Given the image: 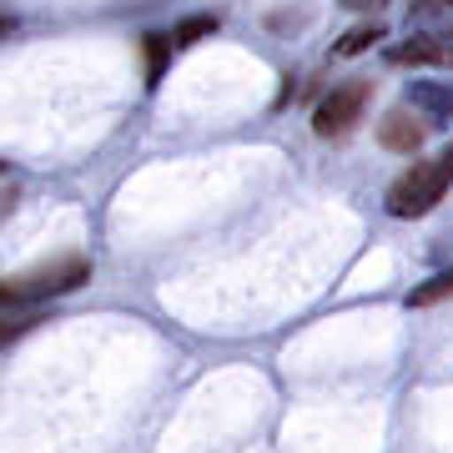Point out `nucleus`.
<instances>
[{
	"mask_svg": "<svg viewBox=\"0 0 453 453\" xmlns=\"http://www.w3.org/2000/svg\"><path fill=\"white\" fill-rule=\"evenodd\" d=\"M81 282H91V257H56L46 267H31V273L0 282V303H35V297H61V292H76Z\"/></svg>",
	"mask_w": 453,
	"mask_h": 453,
	"instance_id": "obj_1",
	"label": "nucleus"
},
{
	"mask_svg": "<svg viewBox=\"0 0 453 453\" xmlns=\"http://www.w3.org/2000/svg\"><path fill=\"white\" fill-rule=\"evenodd\" d=\"M449 162L438 157V162H413L403 172V177L388 187V211L393 217H428V211L443 202V192H449Z\"/></svg>",
	"mask_w": 453,
	"mask_h": 453,
	"instance_id": "obj_2",
	"label": "nucleus"
},
{
	"mask_svg": "<svg viewBox=\"0 0 453 453\" xmlns=\"http://www.w3.org/2000/svg\"><path fill=\"white\" fill-rule=\"evenodd\" d=\"M372 86L368 81H348V86H333L323 101H318V111H312V131L333 142V136H348V131L363 121V106H368Z\"/></svg>",
	"mask_w": 453,
	"mask_h": 453,
	"instance_id": "obj_3",
	"label": "nucleus"
},
{
	"mask_svg": "<svg viewBox=\"0 0 453 453\" xmlns=\"http://www.w3.org/2000/svg\"><path fill=\"white\" fill-rule=\"evenodd\" d=\"M378 142L388 146V151L413 157V151L423 146V121L413 111H388V116H383V127H378Z\"/></svg>",
	"mask_w": 453,
	"mask_h": 453,
	"instance_id": "obj_4",
	"label": "nucleus"
},
{
	"mask_svg": "<svg viewBox=\"0 0 453 453\" xmlns=\"http://www.w3.org/2000/svg\"><path fill=\"white\" fill-rule=\"evenodd\" d=\"M166 56H172V35H146V86L162 81Z\"/></svg>",
	"mask_w": 453,
	"mask_h": 453,
	"instance_id": "obj_5",
	"label": "nucleus"
},
{
	"mask_svg": "<svg viewBox=\"0 0 453 453\" xmlns=\"http://www.w3.org/2000/svg\"><path fill=\"white\" fill-rule=\"evenodd\" d=\"M372 41H383V26H378V20H372V26H357V31L342 35V41H338V56H363Z\"/></svg>",
	"mask_w": 453,
	"mask_h": 453,
	"instance_id": "obj_6",
	"label": "nucleus"
},
{
	"mask_svg": "<svg viewBox=\"0 0 453 453\" xmlns=\"http://www.w3.org/2000/svg\"><path fill=\"white\" fill-rule=\"evenodd\" d=\"M453 292V267L449 273H438L434 282H423V288H413L408 292V303H413V308H428V303H438V297H449Z\"/></svg>",
	"mask_w": 453,
	"mask_h": 453,
	"instance_id": "obj_7",
	"label": "nucleus"
},
{
	"mask_svg": "<svg viewBox=\"0 0 453 453\" xmlns=\"http://www.w3.org/2000/svg\"><path fill=\"white\" fill-rule=\"evenodd\" d=\"M217 31V16H192V20H181L177 31H172V46H196L202 35Z\"/></svg>",
	"mask_w": 453,
	"mask_h": 453,
	"instance_id": "obj_8",
	"label": "nucleus"
},
{
	"mask_svg": "<svg viewBox=\"0 0 453 453\" xmlns=\"http://www.w3.org/2000/svg\"><path fill=\"white\" fill-rule=\"evenodd\" d=\"M342 5H353V11H368V5H383V0H342Z\"/></svg>",
	"mask_w": 453,
	"mask_h": 453,
	"instance_id": "obj_9",
	"label": "nucleus"
},
{
	"mask_svg": "<svg viewBox=\"0 0 453 453\" xmlns=\"http://www.w3.org/2000/svg\"><path fill=\"white\" fill-rule=\"evenodd\" d=\"M11 26H16V20H5V16H0V35H11Z\"/></svg>",
	"mask_w": 453,
	"mask_h": 453,
	"instance_id": "obj_10",
	"label": "nucleus"
},
{
	"mask_svg": "<svg viewBox=\"0 0 453 453\" xmlns=\"http://www.w3.org/2000/svg\"><path fill=\"white\" fill-rule=\"evenodd\" d=\"M449 5H453V0H449Z\"/></svg>",
	"mask_w": 453,
	"mask_h": 453,
	"instance_id": "obj_11",
	"label": "nucleus"
}]
</instances>
